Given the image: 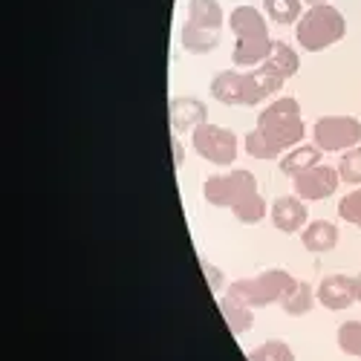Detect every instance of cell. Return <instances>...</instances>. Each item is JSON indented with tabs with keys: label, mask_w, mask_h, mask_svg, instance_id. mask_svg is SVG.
Returning a JSON list of instances; mask_svg holds the SVG:
<instances>
[{
	"label": "cell",
	"mask_w": 361,
	"mask_h": 361,
	"mask_svg": "<svg viewBox=\"0 0 361 361\" xmlns=\"http://www.w3.org/2000/svg\"><path fill=\"white\" fill-rule=\"evenodd\" d=\"M212 93L223 104H246V107H255L269 96L260 78L255 75V70L252 73H234V70L220 73L212 81Z\"/></svg>",
	"instance_id": "52a82bcc"
},
{
	"label": "cell",
	"mask_w": 361,
	"mask_h": 361,
	"mask_svg": "<svg viewBox=\"0 0 361 361\" xmlns=\"http://www.w3.org/2000/svg\"><path fill=\"white\" fill-rule=\"evenodd\" d=\"M347 32V23H344V15L333 6H312L304 18L298 20V29H295V38L298 44L304 47L307 52H321L326 49L329 44L341 41Z\"/></svg>",
	"instance_id": "8992f818"
},
{
	"label": "cell",
	"mask_w": 361,
	"mask_h": 361,
	"mask_svg": "<svg viewBox=\"0 0 361 361\" xmlns=\"http://www.w3.org/2000/svg\"><path fill=\"white\" fill-rule=\"evenodd\" d=\"M266 15L278 23H292L300 18V0H263Z\"/></svg>",
	"instance_id": "d6986e66"
},
{
	"label": "cell",
	"mask_w": 361,
	"mask_h": 361,
	"mask_svg": "<svg viewBox=\"0 0 361 361\" xmlns=\"http://www.w3.org/2000/svg\"><path fill=\"white\" fill-rule=\"evenodd\" d=\"M315 147L321 150H350L361 142V122L353 116H324L312 128Z\"/></svg>",
	"instance_id": "ba28073f"
},
{
	"label": "cell",
	"mask_w": 361,
	"mask_h": 361,
	"mask_svg": "<svg viewBox=\"0 0 361 361\" xmlns=\"http://www.w3.org/2000/svg\"><path fill=\"white\" fill-rule=\"evenodd\" d=\"M249 361H295V353L286 341H266L249 353Z\"/></svg>",
	"instance_id": "ffe728a7"
},
{
	"label": "cell",
	"mask_w": 361,
	"mask_h": 361,
	"mask_svg": "<svg viewBox=\"0 0 361 361\" xmlns=\"http://www.w3.org/2000/svg\"><path fill=\"white\" fill-rule=\"evenodd\" d=\"M220 26H223V6L217 0H191L188 23L183 29V47L194 55L212 52L220 44Z\"/></svg>",
	"instance_id": "5b68a950"
},
{
	"label": "cell",
	"mask_w": 361,
	"mask_h": 361,
	"mask_svg": "<svg viewBox=\"0 0 361 361\" xmlns=\"http://www.w3.org/2000/svg\"><path fill=\"white\" fill-rule=\"evenodd\" d=\"M338 214H341V220H347V223H353V226L361 228V188H353L338 202Z\"/></svg>",
	"instance_id": "603a6c76"
},
{
	"label": "cell",
	"mask_w": 361,
	"mask_h": 361,
	"mask_svg": "<svg viewBox=\"0 0 361 361\" xmlns=\"http://www.w3.org/2000/svg\"><path fill=\"white\" fill-rule=\"evenodd\" d=\"M338 173H341L344 183H361V145L358 147H350L347 154L341 157Z\"/></svg>",
	"instance_id": "7402d4cb"
},
{
	"label": "cell",
	"mask_w": 361,
	"mask_h": 361,
	"mask_svg": "<svg viewBox=\"0 0 361 361\" xmlns=\"http://www.w3.org/2000/svg\"><path fill=\"white\" fill-rule=\"evenodd\" d=\"M304 139V118L295 99H278L257 116V128L246 133V150L255 159H275Z\"/></svg>",
	"instance_id": "6da1fadb"
},
{
	"label": "cell",
	"mask_w": 361,
	"mask_h": 361,
	"mask_svg": "<svg viewBox=\"0 0 361 361\" xmlns=\"http://www.w3.org/2000/svg\"><path fill=\"white\" fill-rule=\"evenodd\" d=\"M202 194L212 205L231 208L240 223H260L266 217V202L257 194V179L252 171H231L223 176H208Z\"/></svg>",
	"instance_id": "7a4b0ae2"
},
{
	"label": "cell",
	"mask_w": 361,
	"mask_h": 361,
	"mask_svg": "<svg viewBox=\"0 0 361 361\" xmlns=\"http://www.w3.org/2000/svg\"><path fill=\"white\" fill-rule=\"evenodd\" d=\"M338 171L336 168H329V165H315V168H307V171H300L295 173V194L300 200H326L329 194H336L338 188Z\"/></svg>",
	"instance_id": "8fae6325"
},
{
	"label": "cell",
	"mask_w": 361,
	"mask_h": 361,
	"mask_svg": "<svg viewBox=\"0 0 361 361\" xmlns=\"http://www.w3.org/2000/svg\"><path fill=\"white\" fill-rule=\"evenodd\" d=\"M202 269H205V275H208V286H212V289H220V286H223V275H220V269H212L208 263H202Z\"/></svg>",
	"instance_id": "cb8c5ba5"
},
{
	"label": "cell",
	"mask_w": 361,
	"mask_h": 361,
	"mask_svg": "<svg viewBox=\"0 0 361 361\" xmlns=\"http://www.w3.org/2000/svg\"><path fill=\"white\" fill-rule=\"evenodd\" d=\"M272 220L275 228H281L283 234H292L298 228H304L307 223V205L300 197H278L272 202Z\"/></svg>",
	"instance_id": "4fadbf2b"
},
{
	"label": "cell",
	"mask_w": 361,
	"mask_h": 361,
	"mask_svg": "<svg viewBox=\"0 0 361 361\" xmlns=\"http://www.w3.org/2000/svg\"><path fill=\"white\" fill-rule=\"evenodd\" d=\"M318 304L326 307V310H347L353 307V300H355V289H353V278L347 275H329L321 281L318 292Z\"/></svg>",
	"instance_id": "7c38bea8"
},
{
	"label": "cell",
	"mask_w": 361,
	"mask_h": 361,
	"mask_svg": "<svg viewBox=\"0 0 361 361\" xmlns=\"http://www.w3.org/2000/svg\"><path fill=\"white\" fill-rule=\"evenodd\" d=\"M220 310H223V318L228 321V329H231L234 336H243V333H249V329H252L255 315H252V310H249V307L234 304V300L223 298V300H220Z\"/></svg>",
	"instance_id": "ac0fdd59"
},
{
	"label": "cell",
	"mask_w": 361,
	"mask_h": 361,
	"mask_svg": "<svg viewBox=\"0 0 361 361\" xmlns=\"http://www.w3.org/2000/svg\"><path fill=\"white\" fill-rule=\"evenodd\" d=\"M307 4H312V6H321V4H324V0H307Z\"/></svg>",
	"instance_id": "484cf974"
},
{
	"label": "cell",
	"mask_w": 361,
	"mask_h": 361,
	"mask_svg": "<svg viewBox=\"0 0 361 361\" xmlns=\"http://www.w3.org/2000/svg\"><path fill=\"white\" fill-rule=\"evenodd\" d=\"M194 150L214 165H231L237 159V136L220 125L194 128Z\"/></svg>",
	"instance_id": "9c48e42d"
},
{
	"label": "cell",
	"mask_w": 361,
	"mask_h": 361,
	"mask_svg": "<svg viewBox=\"0 0 361 361\" xmlns=\"http://www.w3.org/2000/svg\"><path fill=\"white\" fill-rule=\"evenodd\" d=\"M315 304V295H312V286L304 283V281H295L292 289L281 298V307L289 312V315H307Z\"/></svg>",
	"instance_id": "e0dca14e"
},
{
	"label": "cell",
	"mask_w": 361,
	"mask_h": 361,
	"mask_svg": "<svg viewBox=\"0 0 361 361\" xmlns=\"http://www.w3.org/2000/svg\"><path fill=\"white\" fill-rule=\"evenodd\" d=\"M234 35H237V47L231 52L234 67H252V64H263L269 52H272V38H269L266 20L260 18V12L255 6H237L228 18Z\"/></svg>",
	"instance_id": "3957f363"
},
{
	"label": "cell",
	"mask_w": 361,
	"mask_h": 361,
	"mask_svg": "<svg viewBox=\"0 0 361 361\" xmlns=\"http://www.w3.org/2000/svg\"><path fill=\"white\" fill-rule=\"evenodd\" d=\"M298 67H300V61H298L295 49L286 47L283 41H272V52H269V58L255 70V75L260 78V84H263L266 93L272 96L275 90L283 87V81H289V78L298 73Z\"/></svg>",
	"instance_id": "30bf717a"
},
{
	"label": "cell",
	"mask_w": 361,
	"mask_h": 361,
	"mask_svg": "<svg viewBox=\"0 0 361 361\" xmlns=\"http://www.w3.org/2000/svg\"><path fill=\"white\" fill-rule=\"evenodd\" d=\"M353 289H355V300H361V275L353 278Z\"/></svg>",
	"instance_id": "d4e9b609"
},
{
	"label": "cell",
	"mask_w": 361,
	"mask_h": 361,
	"mask_svg": "<svg viewBox=\"0 0 361 361\" xmlns=\"http://www.w3.org/2000/svg\"><path fill=\"white\" fill-rule=\"evenodd\" d=\"M300 240H304V246L310 252H329V249H336V243H338V228L329 220H315V223H310L304 228Z\"/></svg>",
	"instance_id": "9a60e30c"
},
{
	"label": "cell",
	"mask_w": 361,
	"mask_h": 361,
	"mask_svg": "<svg viewBox=\"0 0 361 361\" xmlns=\"http://www.w3.org/2000/svg\"><path fill=\"white\" fill-rule=\"evenodd\" d=\"M295 278L283 269H269V272L257 275V278H243L228 286L226 298L234 300V304H243L249 310L257 307H269V304H281V298L292 289Z\"/></svg>",
	"instance_id": "277c9868"
},
{
	"label": "cell",
	"mask_w": 361,
	"mask_h": 361,
	"mask_svg": "<svg viewBox=\"0 0 361 361\" xmlns=\"http://www.w3.org/2000/svg\"><path fill=\"white\" fill-rule=\"evenodd\" d=\"M171 125L173 130H191V128H200L205 125V104L200 99H188V96H176L171 99Z\"/></svg>",
	"instance_id": "5bb4252c"
},
{
	"label": "cell",
	"mask_w": 361,
	"mask_h": 361,
	"mask_svg": "<svg viewBox=\"0 0 361 361\" xmlns=\"http://www.w3.org/2000/svg\"><path fill=\"white\" fill-rule=\"evenodd\" d=\"M318 159H321V147H315V145H298V147H292L289 154L281 159V171L295 176V173L307 171V168H315Z\"/></svg>",
	"instance_id": "2e32d148"
},
{
	"label": "cell",
	"mask_w": 361,
	"mask_h": 361,
	"mask_svg": "<svg viewBox=\"0 0 361 361\" xmlns=\"http://www.w3.org/2000/svg\"><path fill=\"white\" fill-rule=\"evenodd\" d=\"M338 347L347 355L361 358V321H347L338 326Z\"/></svg>",
	"instance_id": "44dd1931"
}]
</instances>
